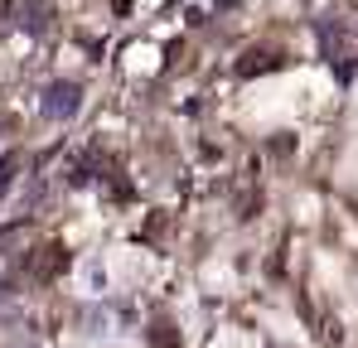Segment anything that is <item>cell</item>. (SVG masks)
I'll use <instances>...</instances> for the list:
<instances>
[{"label":"cell","instance_id":"obj_1","mask_svg":"<svg viewBox=\"0 0 358 348\" xmlns=\"http://www.w3.org/2000/svg\"><path fill=\"white\" fill-rule=\"evenodd\" d=\"M44 112L54 116V121H59V116H73V112H78V82H54V87H49V102H44Z\"/></svg>","mask_w":358,"mask_h":348},{"label":"cell","instance_id":"obj_2","mask_svg":"<svg viewBox=\"0 0 358 348\" xmlns=\"http://www.w3.org/2000/svg\"><path fill=\"white\" fill-rule=\"evenodd\" d=\"M63 266H68V252H63V247H54V242H49V247H39V256L29 261V271H34L39 281H49V276H54V271H63Z\"/></svg>","mask_w":358,"mask_h":348},{"label":"cell","instance_id":"obj_3","mask_svg":"<svg viewBox=\"0 0 358 348\" xmlns=\"http://www.w3.org/2000/svg\"><path fill=\"white\" fill-rule=\"evenodd\" d=\"M271 68H281V54H271V49H252V54L238 63V78H252V73H271Z\"/></svg>","mask_w":358,"mask_h":348},{"label":"cell","instance_id":"obj_4","mask_svg":"<svg viewBox=\"0 0 358 348\" xmlns=\"http://www.w3.org/2000/svg\"><path fill=\"white\" fill-rule=\"evenodd\" d=\"M20 24H29V29L39 34V29L49 24V5H44V0H29V5H20Z\"/></svg>","mask_w":358,"mask_h":348},{"label":"cell","instance_id":"obj_5","mask_svg":"<svg viewBox=\"0 0 358 348\" xmlns=\"http://www.w3.org/2000/svg\"><path fill=\"white\" fill-rule=\"evenodd\" d=\"M150 344H155V348H179V339H175L170 324H155V329H150Z\"/></svg>","mask_w":358,"mask_h":348},{"label":"cell","instance_id":"obj_6","mask_svg":"<svg viewBox=\"0 0 358 348\" xmlns=\"http://www.w3.org/2000/svg\"><path fill=\"white\" fill-rule=\"evenodd\" d=\"M15 165H20L15 155H5V160H0V194L10 189V179H15Z\"/></svg>","mask_w":358,"mask_h":348},{"label":"cell","instance_id":"obj_7","mask_svg":"<svg viewBox=\"0 0 358 348\" xmlns=\"http://www.w3.org/2000/svg\"><path fill=\"white\" fill-rule=\"evenodd\" d=\"M354 5H358V0H354Z\"/></svg>","mask_w":358,"mask_h":348}]
</instances>
